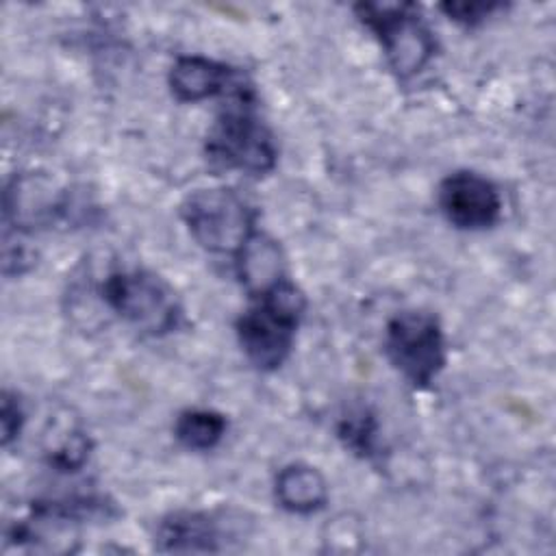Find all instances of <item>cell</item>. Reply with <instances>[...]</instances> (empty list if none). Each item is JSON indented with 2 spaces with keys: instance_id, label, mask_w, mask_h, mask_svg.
I'll use <instances>...</instances> for the list:
<instances>
[{
  "instance_id": "6da1fadb",
  "label": "cell",
  "mask_w": 556,
  "mask_h": 556,
  "mask_svg": "<svg viewBox=\"0 0 556 556\" xmlns=\"http://www.w3.org/2000/svg\"><path fill=\"white\" fill-rule=\"evenodd\" d=\"M306 298L289 278L254 298L235 324L245 358L261 371L278 369L291 354Z\"/></svg>"
},
{
  "instance_id": "3957f363",
  "label": "cell",
  "mask_w": 556,
  "mask_h": 556,
  "mask_svg": "<svg viewBox=\"0 0 556 556\" xmlns=\"http://www.w3.org/2000/svg\"><path fill=\"white\" fill-rule=\"evenodd\" d=\"M100 298L119 319L148 337L169 334L185 319L174 287L163 276L143 267L106 274L100 285Z\"/></svg>"
},
{
  "instance_id": "9a60e30c",
  "label": "cell",
  "mask_w": 556,
  "mask_h": 556,
  "mask_svg": "<svg viewBox=\"0 0 556 556\" xmlns=\"http://www.w3.org/2000/svg\"><path fill=\"white\" fill-rule=\"evenodd\" d=\"M504 4L502 2H443L441 11L463 24V26H478L482 24L486 17H491L495 11H502Z\"/></svg>"
},
{
  "instance_id": "7c38bea8",
  "label": "cell",
  "mask_w": 556,
  "mask_h": 556,
  "mask_svg": "<svg viewBox=\"0 0 556 556\" xmlns=\"http://www.w3.org/2000/svg\"><path fill=\"white\" fill-rule=\"evenodd\" d=\"M226 430V417L211 408H187L174 421L176 441L193 452H208L217 447Z\"/></svg>"
},
{
  "instance_id": "2e32d148",
  "label": "cell",
  "mask_w": 556,
  "mask_h": 556,
  "mask_svg": "<svg viewBox=\"0 0 556 556\" xmlns=\"http://www.w3.org/2000/svg\"><path fill=\"white\" fill-rule=\"evenodd\" d=\"M24 410L15 393L4 391L2 393V406H0V432H2V445L9 447L22 432L24 426Z\"/></svg>"
},
{
  "instance_id": "8992f818",
  "label": "cell",
  "mask_w": 556,
  "mask_h": 556,
  "mask_svg": "<svg viewBox=\"0 0 556 556\" xmlns=\"http://www.w3.org/2000/svg\"><path fill=\"white\" fill-rule=\"evenodd\" d=\"M384 354L415 389H426L447 363L441 321L428 311H402L387 321Z\"/></svg>"
},
{
  "instance_id": "52a82bcc",
  "label": "cell",
  "mask_w": 556,
  "mask_h": 556,
  "mask_svg": "<svg viewBox=\"0 0 556 556\" xmlns=\"http://www.w3.org/2000/svg\"><path fill=\"white\" fill-rule=\"evenodd\" d=\"M443 217L460 230H484L502 217V193L493 180L478 172L458 169L447 174L437 189Z\"/></svg>"
},
{
  "instance_id": "277c9868",
  "label": "cell",
  "mask_w": 556,
  "mask_h": 556,
  "mask_svg": "<svg viewBox=\"0 0 556 556\" xmlns=\"http://www.w3.org/2000/svg\"><path fill=\"white\" fill-rule=\"evenodd\" d=\"M191 239L211 254L237 256L256 232V211L230 187H202L187 193L178 206Z\"/></svg>"
},
{
  "instance_id": "4fadbf2b",
  "label": "cell",
  "mask_w": 556,
  "mask_h": 556,
  "mask_svg": "<svg viewBox=\"0 0 556 556\" xmlns=\"http://www.w3.org/2000/svg\"><path fill=\"white\" fill-rule=\"evenodd\" d=\"M91 441L87 432L74 424L52 428L46 445V460L50 467L61 471H76L89 458Z\"/></svg>"
},
{
  "instance_id": "30bf717a",
  "label": "cell",
  "mask_w": 556,
  "mask_h": 556,
  "mask_svg": "<svg viewBox=\"0 0 556 556\" xmlns=\"http://www.w3.org/2000/svg\"><path fill=\"white\" fill-rule=\"evenodd\" d=\"M235 269L252 298L287 280V258L280 243L258 230L237 252Z\"/></svg>"
},
{
  "instance_id": "5b68a950",
  "label": "cell",
  "mask_w": 556,
  "mask_h": 556,
  "mask_svg": "<svg viewBox=\"0 0 556 556\" xmlns=\"http://www.w3.org/2000/svg\"><path fill=\"white\" fill-rule=\"evenodd\" d=\"M354 13L380 41L387 63L400 80L413 78L434 59V33L424 22L415 4L358 2Z\"/></svg>"
},
{
  "instance_id": "7a4b0ae2",
  "label": "cell",
  "mask_w": 556,
  "mask_h": 556,
  "mask_svg": "<svg viewBox=\"0 0 556 556\" xmlns=\"http://www.w3.org/2000/svg\"><path fill=\"white\" fill-rule=\"evenodd\" d=\"M228 100L230 104L206 132V159L219 169L241 172L256 178L274 172L278 163V146L271 130L252 109L254 91H243Z\"/></svg>"
},
{
  "instance_id": "ba28073f",
  "label": "cell",
  "mask_w": 556,
  "mask_h": 556,
  "mask_svg": "<svg viewBox=\"0 0 556 556\" xmlns=\"http://www.w3.org/2000/svg\"><path fill=\"white\" fill-rule=\"evenodd\" d=\"M167 85L178 102L191 104L215 96L232 98L252 91V85L239 70L202 54L178 56L169 67Z\"/></svg>"
},
{
  "instance_id": "5bb4252c",
  "label": "cell",
  "mask_w": 556,
  "mask_h": 556,
  "mask_svg": "<svg viewBox=\"0 0 556 556\" xmlns=\"http://www.w3.org/2000/svg\"><path fill=\"white\" fill-rule=\"evenodd\" d=\"M341 443L361 458H374L380 445V428L374 413L365 406L348 410L337 426Z\"/></svg>"
},
{
  "instance_id": "9c48e42d",
  "label": "cell",
  "mask_w": 556,
  "mask_h": 556,
  "mask_svg": "<svg viewBox=\"0 0 556 556\" xmlns=\"http://www.w3.org/2000/svg\"><path fill=\"white\" fill-rule=\"evenodd\" d=\"M222 519L206 510H174L156 523L154 547L167 554L222 552Z\"/></svg>"
},
{
  "instance_id": "8fae6325",
  "label": "cell",
  "mask_w": 556,
  "mask_h": 556,
  "mask_svg": "<svg viewBox=\"0 0 556 556\" xmlns=\"http://www.w3.org/2000/svg\"><path fill=\"white\" fill-rule=\"evenodd\" d=\"M274 497L293 515H311L326 506L328 482L319 469L306 463H291L276 473Z\"/></svg>"
}]
</instances>
